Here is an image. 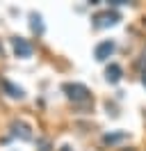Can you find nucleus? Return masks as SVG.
Here are the masks:
<instances>
[{
	"label": "nucleus",
	"instance_id": "nucleus-1",
	"mask_svg": "<svg viewBox=\"0 0 146 151\" xmlns=\"http://www.w3.org/2000/svg\"><path fill=\"white\" fill-rule=\"evenodd\" d=\"M62 89L71 101H87L89 99V89L84 85H80V83H64Z\"/></svg>",
	"mask_w": 146,
	"mask_h": 151
},
{
	"label": "nucleus",
	"instance_id": "nucleus-2",
	"mask_svg": "<svg viewBox=\"0 0 146 151\" xmlns=\"http://www.w3.org/2000/svg\"><path fill=\"white\" fill-rule=\"evenodd\" d=\"M114 50H117V44L107 39V41H100L98 46H96V50H94V57H96L98 62H105V60H107V57L112 55Z\"/></svg>",
	"mask_w": 146,
	"mask_h": 151
},
{
	"label": "nucleus",
	"instance_id": "nucleus-3",
	"mask_svg": "<svg viewBox=\"0 0 146 151\" xmlns=\"http://www.w3.org/2000/svg\"><path fill=\"white\" fill-rule=\"evenodd\" d=\"M119 21H121V16L117 12H105V14H98L94 19V28H107V25H114Z\"/></svg>",
	"mask_w": 146,
	"mask_h": 151
},
{
	"label": "nucleus",
	"instance_id": "nucleus-4",
	"mask_svg": "<svg viewBox=\"0 0 146 151\" xmlns=\"http://www.w3.org/2000/svg\"><path fill=\"white\" fill-rule=\"evenodd\" d=\"M11 46H14V53H16L18 57H30L32 55V46H30L23 37H14L11 39Z\"/></svg>",
	"mask_w": 146,
	"mask_h": 151
},
{
	"label": "nucleus",
	"instance_id": "nucleus-5",
	"mask_svg": "<svg viewBox=\"0 0 146 151\" xmlns=\"http://www.w3.org/2000/svg\"><path fill=\"white\" fill-rule=\"evenodd\" d=\"M11 135H16L21 140H32V133H30V126L23 122H14L11 124Z\"/></svg>",
	"mask_w": 146,
	"mask_h": 151
},
{
	"label": "nucleus",
	"instance_id": "nucleus-6",
	"mask_svg": "<svg viewBox=\"0 0 146 151\" xmlns=\"http://www.w3.org/2000/svg\"><path fill=\"white\" fill-rule=\"evenodd\" d=\"M121 76H123V71H121V66H119V64H110L107 69H105V78H107V83H119Z\"/></svg>",
	"mask_w": 146,
	"mask_h": 151
},
{
	"label": "nucleus",
	"instance_id": "nucleus-7",
	"mask_svg": "<svg viewBox=\"0 0 146 151\" xmlns=\"http://www.w3.org/2000/svg\"><path fill=\"white\" fill-rule=\"evenodd\" d=\"M2 87H5V92H7L11 99H23V96H25L21 87H16L14 83H9V80H2Z\"/></svg>",
	"mask_w": 146,
	"mask_h": 151
},
{
	"label": "nucleus",
	"instance_id": "nucleus-8",
	"mask_svg": "<svg viewBox=\"0 0 146 151\" xmlns=\"http://www.w3.org/2000/svg\"><path fill=\"white\" fill-rule=\"evenodd\" d=\"M126 137H128V133H126V131H119V133H107V135L103 137V142H105V144H117V142L126 140Z\"/></svg>",
	"mask_w": 146,
	"mask_h": 151
},
{
	"label": "nucleus",
	"instance_id": "nucleus-9",
	"mask_svg": "<svg viewBox=\"0 0 146 151\" xmlns=\"http://www.w3.org/2000/svg\"><path fill=\"white\" fill-rule=\"evenodd\" d=\"M30 25H32V30H34L36 35H44V23H41V16L39 14H30Z\"/></svg>",
	"mask_w": 146,
	"mask_h": 151
},
{
	"label": "nucleus",
	"instance_id": "nucleus-10",
	"mask_svg": "<svg viewBox=\"0 0 146 151\" xmlns=\"http://www.w3.org/2000/svg\"><path fill=\"white\" fill-rule=\"evenodd\" d=\"M39 151H48V142H46V140L41 142V149H39Z\"/></svg>",
	"mask_w": 146,
	"mask_h": 151
},
{
	"label": "nucleus",
	"instance_id": "nucleus-11",
	"mask_svg": "<svg viewBox=\"0 0 146 151\" xmlns=\"http://www.w3.org/2000/svg\"><path fill=\"white\" fill-rule=\"evenodd\" d=\"M62 151H71V147H62Z\"/></svg>",
	"mask_w": 146,
	"mask_h": 151
},
{
	"label": "nucleus",
	"instance_id": "nucleus-12",
	"mask_svg": "<svg viewBox=\"0 0 146 151\" xmlns=\"http://www.w3.org/2000/svg\"><path fill=\"white\" fill-rule=\"evenodd\" d=\"M142 83H144V87H146V73H144V78H142Z\"/></svg>",
	"mask_w": 146,
	"mask_h": 151
}]
</instances>
